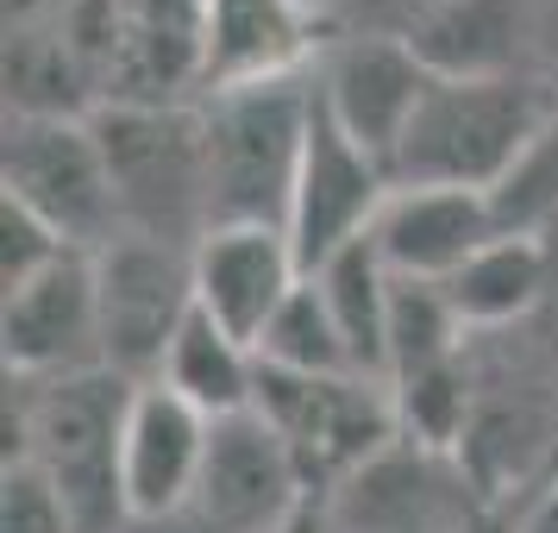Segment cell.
Listing matches in <instances>:
<instances>
[{
	"label": "cell",
	"mask_w": 558,
	"mask_h": 533,
	"mask_svg": "<svg viewBox=\"0 0 558 533\" xmlns=\"http://www.w3.org/2000/svg\"><path fill=\"white\" fill-rule=\"evenodd\" d=\"M132 383L113 371L26 383L7 377V464H32L76 508L82 533H126V483H120V439H126Z\"/></svg>",
	"instance_id": "6da1fadb"
},
{
	"label": "cell",
	"mask_w": 558,
	"mask_h": 533,
	"mask_svg": "<svg viewBox=\"0 0 558 533\" xmlns=\"http://www.w3.org/2000/svg\"><path fill=\"white\" fill-rule=\"evenodd\" d=\"M558 107L533 76H433L414 107L389 177L402 189H477L489 195Z\"/></svg>",
	"instance_id": "7a4b0ae2"
},
{
	"label": "cell",
	"mask_w": 558,
	"mask_h": 533,
	"mask_svg": "<svg viewBox=\"0 0 558 533\" xmlns=\"http://www.w3.org/2000/svg\"><path fill=\"white\" fill-rule=\"evenodd\" d=\"M207 120V220L214 227H289L295 177L314 120V76L252 82L202 95Z\"/></svg>",
	"instance_id": "3957f363"
},
{
	"label": "cell",
	"mask_w": 558,
	"mask_h": 533,
	"mask_svg": "<svg viewBox=\"0 0 558 533\" xmlns=\"http://www.w3.org/2000/svg\"><path fill=\"white\" fill-rule=\"evenodd\" d=\"M95 132L113 163L126 232L163 239L195 252L207 220V120L202 101H157V107H101Z\"/></svg>",
	"instance_id": "277c9868"
},
{
	"label": "cell",
	"mask_w": 558,
	"mask_h": 533,
	"mask_svg": "<svg viewBox=\"0 0 558 533\" xmlns=\"http://www.w3.org/2000/svg\"><path fill=\"white\" fill-rule=\"evenodd\" d=\"M0 202H20L70 252H88V257L107 252L126 232L113 163H107L95 120H7Z\"/></svg>",
	"instance_id": "5b68a950"
},
{
	"label": "cell",
	"mask_w": 558,
	"mask_h": 533,
	"mask_svg": "<svg viewBox=\"0 0 558 533\" xmlns=\"http://www.w3.org/2000/svg\"><path fill=\"white\" fill-rule=\"evenodd\" d=\"M257 414L282 433L289 458L302 464L314 496H332L345 477H357L377 452L402 439L396 396L377 377H257Z\"/></svg>",
	"instance_id": "8992f818"
},
{
	"label": "cell",
	"mask_w": 558,
	"mask_h": 533,
	"mask_svg": "<svg viewBox=\"0 0 558 533\" xmlns=\"http://www.w3.org/2000/svg\"><path fill=\"white\" fill-rule=\"evenodd\" d=\"M95 295L107 371L126 383H157L177 332L195 314V257L145 232H120L107 252H95Z\"/></svg>",
	"instance_id": "52a82bcc"
},
{
	"label": "cell",
	"mask_w": 558,
	"mask_h": 533,
	"mask_svg": "<svg viewBox=\"0 0 558 533\" xmlns=\"http://www.w3.org/2000/svg\"><path fill=\"white\" fill-rule=\"evenodd\" d=\"M320 502L332 533H471L489 496L452 452L396 439Z\"/></svg>",
	"instance_id": "ba28073f"
},
{
	"label": "cell",
	"mask_w": 558,
	"mask_h": 533,
	"mask_svg": "<svg viewBox=\"0 0 558 533\" xmlns=\"http://www.w3.org/2000/svg\"><path fill=\"white\" fill-rule=\"evenodd\" d=\"M302 502H314L302 464L289 458L282 433L264 414L214 421L207 464L195 483V502L182 514L189 533H277Z\"/></svg>",
	"instance_id": "9c48e42d"
},
{
	"label": "cell",
	"mask_w": 558,
	"mask_h": 533,
	"mask_svg": "<svg viewBox=\"0 0 558 533\" xmlns=\"http://www.w3.org/2000/svg\"><path fill=\"white\" fill-rule=\"evenodd\" d=\"M389 163L371 157L352 132L332 120L320 95H314V120H307V152L302 177H295V202H289V245L302 257V270H320L327 257H339L345 245L371 239L383 202H389Z\"/></svg>",
	"instance_id": "30bf717a"
},
{
	"label": "cell",
	"mask_w": 558,
	"mask_h": 533,
	"mask_svg": "<svg viewBox=\"0 0 558 533\" xmlns=\"http://www.w3.org/2000/svg\"><path fill=\"white\" fill-rule=\"evenodd\" d=\"M0 352L7 377L57 383L107 371L101 352V295H95V257L70 252L51 270L20 282L0 307Z\"/></svg>",
	"instance_id": "8fae6325"
},
{
	"label": "cell",
	"mask_w": 558,
	"mask_h": 533,
	"mask_svg": "<svg viewBox=\"0 0 558 533\" xmlns=\"http://www.w3.org/2000/svg\"><path fill=\"white\" fill-rule=\"evenodd\" d=\"M433 70L408 45V32H345L314 63V95L371 157H396L414 107L427 101Z\"/></svg>",
	"instance_id": "7c38bea8"
},
{
	"label": "cell",
	"mask_w": 558,
	"mask_h": 533,
	"mask_svg": "<svg viewBox=\"0 0 558 533\" xmlns=\"http://www.w3.org/2000/svg\"><path fill=\"white\" fill-rule=\"evenodd\" d=\"M207 439H214V421L202 408H189L163 383H132L126 439H120V483H126L132 528H170L189 514L207 464Z\"/></svg>",
	"instance_id": "4fadbf2b"
},
{
	"label": "cell",
	"mask_w": 558,
	"mask_h": 533,
	"mask_svg": "<svg viewBox=\"0 0 558 533\" xmlns=\"http://www.w3.org/2000/svg\"><path fill=\"white\" fill-rule=\"evenodd\" d=\"M195 307L257 352L277 307L307 277L282 227H207L195 245Z\"/></svg>",
	"instance_id": "5bb4252c"
},
{
	"label": "cell",
	"mask_w": 558,
	"mask_h": 533,
	"mask_svg": "<svg viewBox=\"0 0 558 533\" xmlns=\"http://www.w3.org/2000/svg\"><path fill=\"white\" fill-rule=\"evenodd\" d=\"M320 38L302 0H207L202 20V95L252 82L314 76Z\"/></svg>",
	"instance_id": "9a60e30c"
},
{
	"label": "cell",
	"mask_w": 558,
	"mask_h": 533,
	"mask_svg": "<svg viewBox=\"0 0 558 533\" xmlns=\"http://www.w3.org/2000/svg\"><path fill=\"white\" fill-rule=\"evenodd\" d=\"M496 232H502V220H496L489 195H477V189H402L396 182L377 227H371V245H377V257L396 277L446 282Z\"/></svg>",
	"instance_id": "2e32d148"
},
{
	"label": "cell",
	"mask_w": 558,
	"mask_h": 533,
	"mask_svg": "<svg viewBox=\"0 0 558 533\" xmlns=\"http://www.w3.org/2000/svg\"><path fill=\"white\" fill-rule=\"evenodd\" d=\"M402 32L433 76H521L527 0H427Z\"/></svg>",
	"instance_id": "e0dca14e"
},
{
	"label": "cell",
	"mask_w": 558,
	"mask_h": 533,
	"mask_svg": "<svg viewBox=\"0 0 558 533\" xmlns=\"http://www.w3.org/2000/svg\"><path fill=\"white\" fill-rule=\"evenodd\" d=\"M101 82L70 45L63 20L7 26V120H95Z\"/></svg>",
	"instance_id": "ac0fdd59"
},
{
	"label": "cell",
	"mask_w": 558,
	"mask_h": 533,
	"mask_svg": "<svg viewBox=\"0 0 558 533\" xmlns=\"http://www.w3.org/2000/svg\"><path fill=\"white\" fill-rule=\"evenodd\" d=\"M546 277H553V245L533 232H496L458 277H446L464 332H502L527 320L546 302Z\"/></svg>",
	"instance_id": "d6986e66"
},
{
	"label": "cell",
	"mask_w": 558,
	"mask_h": 533,
	"mask_svg": "<svg viewBox=\"0 0 558 533\" xmlns=\"http://www.w3.org/2000/svg\"><path fill=\"white\" fill-rule=\"evenodd\" d=\"M257 377L264 364L245 339H232L220 320H207L202 307L189 314V327L177 332V346L163 358L157 383L177 389L189 408H202L207 421H232V414H252L257 408Z\"/></svg>",
	"instance_id": "ffe728a7"
},
{
	"label": "cell",
	"mask_w": 558,
	"mask_h": 533,
	"mask_svg": "<svg viewBox=\"0 0 558 533\" xmlns=\"http://www.w3.org/2000/svg\"><path fill=\"white\" fill-rule=\"evenodd\" d=\"M307 277L320 282L332 320H339L345 346H352L357 377L389 383V295H396V270L377 257V245L357 239L339 257H327L320 270H307Z\"/></svg>",
	"instance_id": "44dd1931"
},
{
	"label": "cell",
	"mask_w": 558,
	"mask_h": 533,
	"mask_svg": "<svg viewBox=\"0 0 558 533\" xmlns=\"http://www.w3.org/2000/svg\"><path fill=\"white\" fill-rule=\"evenodd\" d=\"M257 364L264 371H282V377H357L352 346H345V332H339V320H332V307H327V295H320L314 277L295 282V295L264 327Z\"/></svg>",
	"instance_id": "7402d4cb"
},
{
	"label": "cell",
	"mask_w": 558,
	"mask_h": 533,
	"mask_svg": "<svg viewBox=\"0 0 558 533\" xmlns=\"http://www.w3.org/2000/svg\"><path fill=\"white\" fill-rule=\"evenodd\" d=\"M464 320H458L446 282H414L396 277V295H389V383H408L421 371H439L464 358Z\"/></svg>",
	"instance_id": "603a6c76"
},
{
	"label": "cell",
	"mask_w": 558,
	"mask_h": 533,
	"mask_svg": "<svg viewBox=\"0 0 558 533\" xmlns=\"http://www.w3.org/2000/svg\"><path fill=\"white\" fill-rule=\"evenodd\" d=\"M396 396V421H402V439L427 446V452H464V439L477 427V383H471V364L452 358L439 371H421L408 383H389Z\"/></svg>",
	"instance_id": "cb8c5ba5"
},
{
	"label": "cell",
	"mask_w": 558,
	"mask_h": 533,
	"mask_svg": "<svg viewBox=\"0 0 558 533\" xmlns=\"http://www.w3.org/2000/svg\"><path fill=\"white\" fill-rule=\"evenodd\" d=\"M489 207H496L502 232L553 239V227H558V113L527 138V152L514 157V170L489 189Z\"/></svg>",
	"instance_id": "d4e9b609"
},
{
	"label": "cell",
	"mask_w": 558,
	"mask_h": 533,
	"mask_svg": "<svg viewBox=\"0 0 558 533\" xmlns=\"http://www.w3.org/2000/svg\"><path fill=\"white\" fill-rule=\"evenodd\" d=\"M0 533H82V521L45 471L0 464Z\"/></svg>",
	"instance_id": "484cf974"
},
{
	"label": "cell",
	"mask_w": 558,
	"mask_h": 533,
	"mask_svg": "<svg viewBox=\"0 0 558 533\" xmlns=\"http://www.w3.org/2000/svg\"><path fill=\"white\" fill-rule=\"evenodd\" d=\"M57 257H70V245H63L38 214H26L20 202H0V289H7V295H13L20 282H32L38 270H51Z\"/></svg>",
	"instance_id": "4316f807"
},
{
	"label": "cell",
	"mask_w": 558,
	"mask_h": 533,
	"mask_svg": "<svg viewBox=\"0 0 558 533\" xmlns=\"http://www.w3.org/2000/svg\"><path fill=\"white\" fill-rule=\"evenodd\" d=\"M76 0H7V26H32V20H63Z\"/></svg>",
	"instance_id": "83f0119b"
},
{
	"label": "cell",
	"mask_w": 558,
	"mask_h": 533,
	"mask_svg": "<svg viewBox=\"0 0 558 533\" xmlns=\"http://www.w3.org/2000/svg\"><path fill=\"white\" fill-rule=\"evenodd\" d=\"M277 533H332V528H327V502H320V496H314V502H302Z\"/></svg>",
	"instance_id": "f1b7e54d"
},
{
	"label": "cell",
	"mask_w": 558,
	"mask_h": 533,
	"mask_svg": "<svg viewBox=\"0 0 558 533\" xmlns=\"http://www.w3.org/2000/svg\"><path fill=\"white\" fill-rule=\"evenodd\" d=\"M302 7H314V13H320V7H327V0H302Z\"/></svg>",
	"instance_id": "f546056e"
}]
</instances>
